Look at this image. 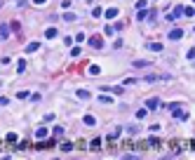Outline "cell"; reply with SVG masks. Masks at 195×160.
<instances>
[{
  "label": "cell",
  "instance_id": "obj_1",
  "mask_svg": "<svg viewBox=\"0 0 195 160\" xmlns=\"http://www.w3.org/2000/svg\"><path fill=\"white\" fill-rule=\"evenodd\" d=\"M172 115H174L176 120H188V113H183L179 106H176V108H172Z\"/></svg>",
  "mask_w": 195,
  "mask_h": 160
},
{
  "label": "cell",
  "instance_id": "obj_2",
  "mask_svg": "<svg viewBox=\"0 0 195 160\" xmlns=\"http://www.w3.org/2000/svg\"><path fill=\"white\" fill-rule=\"evenodd\" d=\"M89 45H92L94 50H99V47H103V40H101V35H92V38H89Z\"/></svg>",
  "mask_w": 195,
  "mask_h": 160
},
{
  "label": "cell",
  "instance_id": "obj_3",
  "mask_svg": "<svg viewBox=\"0 0 195 160\" xmlns=\"http://www.w3.org/2000/svg\"><path fill=\"white\" fill-rule=\"evenodd\" d=\"M158 106H160V99H155V96H153V99H146V108H148V111H155Z\"/></svg>",
  "mask_w": 195,
  "mask_h": 160
},
{
  "label": "cell",
  "instance_id": "obj_4",
  "mask_svg": "<svg viewBox=\"0 0 195 160\" xmlns=\"http://www.w3.org/2000/svg\"><path fill=\"white\" fill-rule=\"evenodd\" d=\"M181 38H183V31H181V28H172V31H169V40H181Z\"/></svg>",
  "mask_w": 195,
  "mask_h": 160
},
{
  "label": "cell",
  "instance_id": "obj_5",
  "mask_svg": "<svg viewBox=\"0 0 195 160\" xmlns=\"http://www.w3.org/2000/svg\"><path fill=\"white\" fill-rule=\"evenodd\" d=\"M103 17H106V19H115V17H118V7H108V9H103Z\"/></svg>",
  "mask_w": 195,
  "mask_h": 160
},
{
  "label": "cell",
  "instance_id": "obj_6",
  "mask_svg": "<svg viewBox=\"0 0 195 160\" xmlns=\"http://www.w3.org/2000/svg\"><path fill=\"white\" fill-rule=\"evenodd\" d=\"M82 123H85V125H94V123H97V118H94L92 113H87V115L82 118Z\"/></svg>",
  "mask_w": 195,
  "mask_h": 160
},
{
  "label": "cell",
  "instance_id": "obj_7",
  "mask_svg": "<svg viewBox=\"0 0 195 160\" xmlns=\"http://www.w3.org/2000/svg\"><path fill=\"white\" fill-rule=\"evenodd\" d=\"M75 96H78V99H89V92H87V90H78V92H75Z\"/></svg>",
  "mask_w": 195,
  "mask_h": 160
},
{
  "label": "cell",
  "instance_id": "obj_8",
  "mask_svg": "<svg viewBox=\"0 0 195 160\" xmlns=\"http://www.w3.org/2000/svg\"><path fill=\"white\" fill-rule=\"evenodd\" d=\"M38 47H40V42H35V40H33V42H28V45H26V52H35Z\"/></svg>",
  "mask_w": 195,
  "mask_h": 160
},
{
  "label": "cell",
  "instance_id": "obj_9",
  "mask_svg": "<svg viewBox=\"0 0 195 160\" xmlns=\"http://www.w3.org/2000/svg\"><path fill=\"white\" fill-rule=\"evenodd\" d=\"M45 38H57V28H54V26H49V28L45 31Z\"/></svg>",
  "mask_w": 195,
  "mask_h": 160
},
{
  "label": "cell",
  "instance_id": "obj_10",
  "mask_svg": "<svg viewBox=\"0 0 195 160\" xmlns=\"http://www.w3.org/2000/svg\"><path fill=\"white\" fill-rule=\"evenodd\" d=\"M134 66H136V68H146V66H151V61H143V59H136V61H134Z\"/></svg>",
  "mask_w": 195,
  "mask_h": 160
},
{
  "label": "cell",
  "instance_id": "obj_11",
  "mask_svg": "<svg viewBox=\"0 0 195 160\" xmlns=\"http://www.w3.org/2000/svg\"><path fill=\"white\" fill-rule=\"evenodd\" d=\"M181 14H183V7H176V9L169 14V19H176V17H181Z\"/></svg>",
  "mask_w": 195,
  "mask_h": 160
},
{
  "label": "cell",
  "instance_id": "obj_12",
  "mask_svg": "<svg viewBox=\"0 0 195 160\" xmlns=\"http://www.w3.org/2000/svg\"><path fill=\"white\" fill-rule=\"evenodd\" d=\"M148 50H153V52H162V45H160V42H151Z\"/></svg>",
  "mask_w": 195,
  "mask_h": 160
},
{
  "label": "cell",
  "instance_id": "obj_13",
  "mask_svg": "<svg viewBox=\"0 0 195 160\" xmlns=\"http://www.w3.org/2000/svg\"><path fill=\"white\" fill-rule=\"evenodd\" d=\"M35 137H38V139H45V137H47V129H45V127H38Z\"/></svg>",
  "mask_w": 195,
  "mask_h": 160
},
{
  "label": "cell",
  "instance_id": "obj_14",
  "mask_svg": "<svg viewBox=\"0 0 195 160\" xmlns=\"http://www.w3.org/2000/svg\"><path fill=\"white\" fill-rule=\"evenodd\" d=\"M7 35H9V28L7 26H0V40H5Z\"/></svg>",
  "mask_w": 195,
  "mask_h": 160
},
{
  "label": "cell",
  "instance_id": "obj_15",
  "mask_svg": "<svg viewBox=\"0 0 195 160\" xmlns=\"http://www.w3.org/2000/svg\"><path fill=\"white\" fill-rule=\"evenodd\" d=\"M61 151H64V153L73 151V144H71V141H64V144H61Z\"/></svg>",
  "mask_w": 195,
  "mask_h": 160
},
{
  "label": "cell",
  "instance_id": "obj_16",
  "mask_svg": "<svg viewBox=\"0 0 195 160\" xmlns=\"http://www.w3.org/2000/svg\"><path fill=\"white\" fill-rule=\"evenodd\" d=\"M118 137H120V127L111 129V134H108V139H118Z\"/></svg>",
  "mask_w": 195,
  "mask_h": 160
},
{
  "label": "cell",
  "instance_id": "obj_17",
  "mask_svg": "<svg viewBox=\"0 0 195 160\" xmlns=\"http://www.w3.org/2000/svg\"><path fill=\"white\" fill-rule=\"evenodd\" d=\"M17 71H19V73H24V71H26V61H24V59H19V64H17Z\"/></svg>",
  "mask_w": 195,
  "mask_h": 160
},
{
  "label": "cell",
  "instance_id": "obj_18",
  "mask_svg": "<svg viewBox=\"0 0 195 160\" xmlns=\"http://www.w3.org/2000/svg\"><path fill=\"white\" fill-rule=\"evenodd\" d=\"M136 19H139V21H143V19H148V12H146V9H139V17H136Z\"/></svg>",
  "mask_w": 195,
  "mask_h": 160
},
{
  "label": "cell",
  "instance_id": "obj_19",
  "mask_svg": "<svg viewBox=\"0 0 195 160\" xmlns=\"http://www.w3.org/2000/svg\"><path fill=\"white\" fill-rule=\"evenodd\" d=\"M64 21H75V14H73V12H66V14H64Z\"/></svg>",
  "mask_w": 195,
  "mask_h": 160
},
{
  "label": "cell",
  "instance_id": "obj_20",
  "mask_svg": "<svg viewBox=\"0 0 195 160\" xmlns=\"http://www.w3.org/2000/svg\"><path fill=\"white\" fill-rule=\"evenodd\" d=\"M101 14H103V9H101V7H94V9H92V17H94V19L101 17Z\"/></svg>",
  "mask_w": 195,
  "mask_h": 160
},
{
  "label": "cell",
  "instance_id": "obj_21",
  "mask_svg": "<svg viewBox=\"0 0 195 160\" xmlns=\"http://www.w3.org/2000/svg\"><path fill=\"white\" fill-rule=\"evenodd\" d=\"M19 26H21V24H19V21H12V24H9V28H12V31H17V33L21 31V28H19Z\"/></svg>",
  "mask_w": 195,
  "mask_h": 160
},
{
  "label": "cell",
  "instance_id": "obj_22",
  "mask_svg": "<svg viewBox=\"0 0 195 160\" xmlns=\"http://www.w3.org/2000/svg\"><path fill=\"white\" fill-rule=\"evenodd\" d=\"M99 101H101V104H111L113 99H111V96H106V94H101V96H99Z\"/></svg>",
  "mask_w": 195,
  "mask_h": 160
},
{
  "label": "cell",
  "instance_id": "obj_23",
  "mask_svg": "<svg viewBox=\"0 0 195 160\" xmlns=\"http://www.w3.org/2000/svg\"><path fill=\"white\" fill-rule=\"evenodd\" d=\"M146 5H148L146 0H139V2H136V9H146Z\"/></svg>",
  "mask_w": 195,
  "mask_h": 160
},
{
  "label": "cell",
  "instance_id": "obj_24",
  "mask_svg": "<svg viewBox=\"0 0 195 160\" xmlns=\"http://www.w3.org/2000/svg\"><path fill=\"white\" fill-rule=\"evenodd\" d=\"M5 139H7V141H12V144H14V141H17V134H14V132H9V134H7V137H5Z\"/></svg>",
  "mask_w": 195,
  "mask_h": 160
},
{
  "label": "cell",
  "instance_id": "obj_25",
  "mask_svg": "<svg viewBox=\"0 0 195 160\" xmlns=\"http://www.w3.org/2000/svg\"><path fill=\"white\" fill-rule=\"evenodd\" d=\"M183 14H186V17H193L195 9H193V7H186V9H183Z\"/></svg>",
  "mask_w": 195,
  "mask_h": 160
},
{
  "label": "cell",
  "instance_id": "obj_26",
  "mask_svg": "<svg viewBox=\"0 0 195 160\" xmlns=\"http://www.w3.org/2000/svg\"><path fill=\"white\" fill-rule=\"evenodd\" d=\"M71 57H73V59H75V57H80V50H78V47H73V50H71Z\"/></svg>",
  "mask_w": 195,
  "mask_h": 160
},
{
  "label": "cell",
  "instance_id": "obj_27",
  "mask_svg": "<svg viewBox=\"0 0 195 160\" xmlns=\"http://www.w3.org/2000/svg\"><path fill=\"white\" fill-rule=\"evenodd\" d=\"M146 111H148V108H141V111H136V118H146Z\"/></svg>",
  "mask_w": 195,
  "mask_h": 160
},
{
  "label": "cell",
  "instance_id": "obj_28",
  "mask_svg": "<svg viewBox=\"0 0 195 160\" xmlns=\"http://www.w3.org/2000/svg\"><path fill=\"white\" fill-rule=\"evenodd\" d=\"M113 31H115V26H106V31H103V33H106V35H113Z\"/></svg>",
  "mask_w": 195,
  "mask_h": 160
},
{
  "label": "cell",
  "instance_id": "obj_29",
  "mask_svg": "<svg viewBox=\"0 0 195 160\" xmlns=\"http://www.w3.org/2000/svg\"><path fill=\"white\" fill-rule=\"evenodd\" d=\"M17 96H19V99H28L31 94H28V92H17Z\"/></svg>",
  "mask_w": 195,
  "mask_h": 160
},
{
  "label": "cell",
  "instance_id": "obj_30",
  "mask_svg": "<svg viewBox=\"0 0 195 160\" xmlns=\"http://www.w3.org/2000/svg\"><path fill=\"white\" fill-rule=\"evenodd\" d=\"M7 104H9V99L7 96H0V106H7Z\"/></svg>",
  "mask_w": 195,
  "mask_h": 160
},
{
  "label": "cell",
  "instance_id": "obj_31",
  "mask_svg": "<svg viewBox=\"0 0 195 160\" xmlns=\"http://www.w3.org/2000/svg\"><path fill=\"white\" fill-rule=\"evenodd\" d=\"M188 59H195V47H191V50H188Z\"/></svg>",
  "mask_w": 195,
  "mask_h": 160
},
{
  "label": "cell",
  "instance_id": "obj_32",
  "mask_svg": "<svg viewBox=\"0 0 195 160\" xmlns=\"http://www.w3.org/2000/svg\"><path fill=\"white\" fill-rule=\"evenodd\" d=\"M33 2H35V5H45V0H33Z\"/></svg>",
  "mask_w": 195,
  "mask_h": 160
},
{
  "label": "cell",
  "instance_id": "obj_33",
  "mask_svg": "<svg viewBox=\"0 0 195 160\" xmlns=\"http://www.w3.org/2000/svg\"><path fill=\"white\" fill-rule=\"evenodd\" d=\"M0 7H2V0H0Z\"/></svg>",
  "mask_w": 195,
  "mask_h": 160
}]
</instances>
